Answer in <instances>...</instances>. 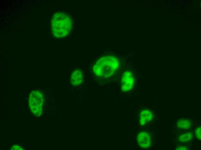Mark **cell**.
I'll return each mask as SVG.
<instances>
[{
    "label": "cell",
    "mask_w": 201,
    "mask_h": 150,
    "mask_svg": "<svg viewBox=\"0 0 201 150\" xmlns=\"http://www.w3.org/2000/svg\"><path fill=\"white\" fill-rule=\"evenodd\" d=\"M119 66L120 62L117 58L112 55H107L100 58L96 62L92 70L97 77L107 78L116 73Z\"/></svg>",
    "instance_id": "6da1fadb"
},
{
    "label": "cell",
    "mask_w": 201,
    "mask_h": 150,
    "mask_svg": "<svg viewBox=\"0 0 201 150\" xmlns=\"http://www.w3.org/2000/svg\"><path fill=\"white\" fill-rule=\"evenodd\" d=\"M83 80V73L80 69H76L72 73L70 78V82L74 86H78L82 84Z\"/></svg>",
    "instance_id": "52a82bcc"
},
{
    "label": "cell",
    "mask_w": 201,
    "mask_h": 150,
    "mask_svg": "<svg viewBox=\"0 0 201 150\" xmlns=\"http://www.w3.org/2000/svg\"><path fill=\"white\" fill-rule=\"evenodd\" d=\"M176 125L178 128L180 129L187 130L191 128L192 123L191 121L188 119H182L177 121Z\"/></svg>",
    "instance_id": "ba28073f"
},
{
    "label": "cell",
    "mask_w": 201,
    "mask_h": 150,
    "mask_svg": "<svg viewBox=\"0 0 201 150\" xmlns=\"http://www.w3.org/2000/svg\"><path fill=\"white\" fill-rule=\"evenodd\" d=\"M153 112L148 109H144L141 111L139 115V123L142 126L152 121L153 118Z\"/></svg>",
    "instance_id": "8992f818"
},
{
    "label": "cell",
    "mask_w": 201,
    "mask_h": 150,
    "mask_svg": "<svg viewBox=\"0 0 201 150\" xmlns=\"http://www.w3.org/2000/svg\"><path fill=\"white\" fill-rule=\"evenodd\" d=\"M44 102L43 96L41 91L36 90L30 93L28 98L29 105L35 116L39 117L42 115Z\"/></svg>",
    "instance_id": "3957f363"
},
{
    "label": "cell",
    "mask_w": 201,
    "mask_h": 150,
    "mask_svg": "<svg viewBox=\"0 0 201 150\" xmlns=\"http://www.w3.org/2000/svg\"><path fill=\"white\" fill-rule=\"evenodd\" d=\"M176 150H185L187 149V147L186 146H181L177 147L175 149Z\"/></svg>",
    "instance_id": "7c38bea8"
},
{
    "label": "cell",
    "mask_w": 201,
    "mask_h": 150,
    "mask_svg": "<svg viewBox=\"0 0 201 150\" xmlns=\"http://www.w3.org/2000/svg\"><path fill=\"white\" fill-rule=\"evenodd\" d=\"M195 134L196 138L198 140L201 139V127L200 126L198 127L195 131Z\"/></svg>",
    "instance_id": "30bf717a"
},
{
    "label": "cell",
    "mask_w": 201,
    "mask_h": 150,
    "mask_svg": "<svg viewBox=\"0 0 201 150\" xmlns=\"http://www.w3.org/2000/svg\"><path fill=\"white\" fill-rule=\"evenodd\" d=\"M11 150H24L23 147L20 145L16 144L13 145L10 149Z\"/></svg>",
    "instance_id": "8fae6325"
},
{
    "label": "cell",
    "mask_w": 201,
    "mask_h": 150,
    "mask_svg": "<svg viewBox=\"0 0 201 150\" xmlns=\"http://www.w3.org/2000/svg\"><path fill=\"white\" fill-rule=\"evenodd\" d=\"M137 139L139 145L142 148H148L152 144L150 134L146 131H142L139 133L137 136Z\"/></svg>",
    "instance_id": "5b68a950"
},
{
    "label": "cell",
    "mask_w": 201,
    "mask_h": 150,
    "mask_svg": "<svg viewBox=\"0 0 201 150\" xmlns=\"http://www.w3.org/2000/svg\"><path fill=\"white\" fill-rule=\"evenodd\" d=\"M135 83V78L132 72L126 70L123 73L121 80V89L122 91L129 92L133 88Z\"/></svg>",
    "instance_id": "277c9868"
},
{
    "label": "cell",
    "mask_w": 201,
    "mask_h": 150,
    "mask_svg": "<svg viewBox=\"0 0 201 150\" xmlns=\"http://www.w3.org/2000/svg\"><path fill=\"white\" fill-rule=\"evenodd\" d=\"M193 137V133L191 132H188L180 135L178 140L180 142L185 143L190 141L192 139Z\"/></svg>",
    "instance_id": "9c48e42d"
},
{
    "label": "cell",
    "mask_w": 201,
    "mask_h": 150,
    "mask_svg": "<svg viewBox=\"0 0 201 150\" xmlns=\"http://www.w3.org/2000/svg\"><path fill=\"white\" fill-rule=\"evenodd\" d=\"M72 22L69 16L66 14L59 12L53 16L51 21V27L53 35L57 38L67 35L72 28Z\"/></svg>",
    "instance_id": "7a4b0ae2"
}]
</instances>
